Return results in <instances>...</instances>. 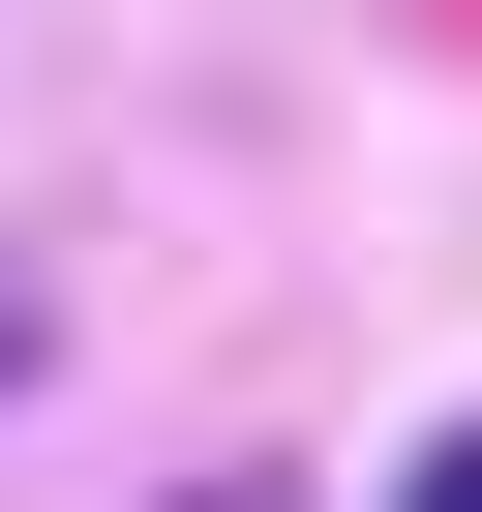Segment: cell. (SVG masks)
<instances>
[{
    "label": "cell",
    "mask_w": 482,
    "mask_h": 512,
    "mask_svg": "<svg viewBox=\"0 0 482 512\" xmlns=\"http://www.w3.org/2000/svg\"><path fill=\"white\" fill-rule=\"evenodd\" d=\"M181 512H302V452H211V482H181Z\"/></svg>",
    "instance_id": "obj_1"
},
{
    "label": "cell",
    "mask_w": 482,
    "mask_h": 512,
    "mask_svg": "<svg viewBox=\"0 0 482 512\" xmlns=\"http://www.w3.org/2000/svg\"><path fill=\"white\" fill-rule=\"evenodd\" d=\"M392 512H482V422H422V482H392Z\"/></svg>",
    "instance_id": "obj_2"
},
{
    "label": "cell",
    "mask_w": 482,
    "mask_h": 512,
    "mask_svg": "<svg viewBox=\"0 0 482 512\" xmlns=\"http://www.w3.org/2000/svg\"><path fill=\"white\" fill-rule=\"evenodd\" d=\"M0 392H31V272H0Z\"/></svg>",
    "instance_id": "obj_3"
}]
</instances>
